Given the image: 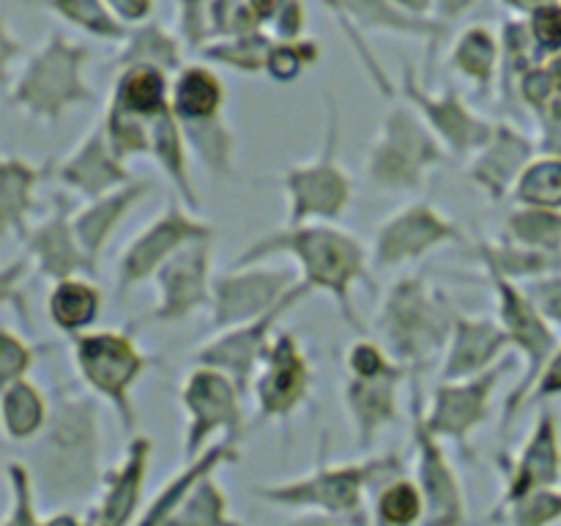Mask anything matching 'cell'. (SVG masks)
Wrapping results in <instances>:
<instances>
[{
  "instance_id": "1",
  "label": "cell",
  "mask_w": 561,
  "mask_h": 526,
  "mask_svg": "<svg viewBox=\"0 0 561 526\" xmlns=\"http://www.w3.org/2000/svg\"><path fill=\"white\" fill-rule=\"evenodd\" d=\"M279 255L294 258L301 283L332 296L343 321L365 338L367 329L356 312L351 290L356 283H373V255L359 236L337 228L334 222H310L296 225V228L285 225L283 230L252 241L244 252L233 258L230 268L261 266L268 258Z\"/></svg>"
},
{
  "instance_id": "2",
  "label": "cell",
  "mask_w": 561,
  "mask_h": 526,
  "mask_svg": "<svg viewBox=\"0 0 561 526\" xmlns=\"http://www.w3.org/2000/svg\"><path fill=\"white\" fill-rule=\"evenodd\" d=\"M38 438L31 471L42 502H80L102 485L107 471L102 466V425L93 395L71 387L53 392L49 422Z\"/></svg>"
},
{
  "instance_id": "3",
  "label": "cell",
  "mask_w": 561,
  "mask_h": 526,
  "mask_svg": "<svg viewBox=\"0 0 561 526\" xmlns=\"http://www.w3.org/2000/svg\"><path fill=\"white\" fill-rule=\"evenodd\" d=\"M405 474V458L400 449L387 455H373L359 464H327L321 458L316 469L305 477L272 485H255L250 493L272 507L307 510V513L332 515L356 526H373L367 515V491H376L392 477Z\"/></svg>"
},
{
  "instance_id": "4",
  "label": "cell",
  "mask_w": 561,
  "mask_h": 526,
  "mask_svg": "<svg viewBox=\"0 0 561 526\" xmlns=\"http://www.w3.org/2000/svg\"><path fill=\"white\" fill-rule=\"evenodd\" d=\"M455 310L422 274H405L389 285L376 316V334L383 351L405 370L422 373L442 348L447 351Z\"/></svg>"
},
{
  "instance_id": "5",
  "label": "cell",
  "mask_w": 561,
  "mask_h": 526,
  "mask_svg": "<svg viewBox=\"0 0 561 526\" xmlns=\"http://www.w3.org/2000/svg\"><path fill=\"white\" fill-rule=\"evenodd\" d=\"M88 60V44L66 36L64 31H49V36L27 53L25 64L5 88V99L31 118L58 124L75 107L96 102V91L85 77Z\"/></svg>"
},
{
  "instance_id": "6",
  "label": "cell",
  "mask_w": 561,
  "mask_h": 526,
  "mask_svg": "<svg viewBox=\"0 0 561 526\" xmlns=\"http://www.w3.org/2000/svg\"><path fill=\"white\" fill-rule=\"evenodd\" d=\"M71 356L91 395L110 403L126 436H137L140 420L131 392L151 367V356L142 354L135 334L126 329H91L71 338Z\"/></svg>"
},
{
  "instance_id": "7",
  "label": "cell",
  "mask_w": 561,
  "mask_h": 526,
  "mask_svg": "<svg viewBox=\"0 0 561 526\" xmlns=\"http://www.w3.org/2000/svg\"><path fill=\"white\" fill-rule=\"evenodd\" d=\"M449 162V151L411 104L392 107L365 159L370 184L389 192H420L427 173Z\"/></svg>"
},
{
  "instance_id": "8",
  "label": "cell",
  "mask_w": 561,
  "mask_h": 526,
  "mask_svg": "<svg viewBox=\"0 0 561 526\" xmlns=\"http://www.w3.org/2000/svg\"><path fill=\"white\" fill-rule=\"evenodd\" d=\"M283 190L288 195V225L337 222L354 201V181L340 164V110L327 96V129L321 151L312 162L294 164L283 173Z\"/></svg>"
},
{
  "instance_id": "9",
  "label": "cell",
  "mask_w": 561,
  "mask_h": 526,
  "mask_svg": "<svg viewBox=\"0 0 561 526\" xmlns=\"http://www.w3.org/2000/svg\"><path fill=\"white\" fill-rule=\"evenodd\" d=\"M488 283H491L493 294H496L499 323H502L504 332L513 340V348H518L526 356V376L504 398L502 433H507L515 416L524 411L537 378L542 376L546 365L557 356L561 345L557 332L551 329V321L537 310L535 301L526 296V290L518 283L502 277V274H488Z\"/></svg>"
},
{
  "instance_id": "10",
  "label": "cell",
  "mask_w": 561,
  "mask_h": 526,
  "mask_svg": "<svg viewBox=\"0 0 561 526\" xmlns=\"http://www.w3.org/2000/svg\"><path fill=\"white\" fill-rule=\"evenodd\" d=\"M409 414H411V442H414V460L420 491L425 496V521L422 526H469V507L460 477L453 460L447 458L442 438L425 422V392L422 376H409Z\"/></svg>"
},
{
  "instance_id": "11",
  "label": "cell",
  "mask_w": 561,
  "mask_h": 526,
  "mask_svg": "<svg viewBox=\"0 0 561 526\" xmlns=\"http://www.w3.org/2000/svg\"><path fill=\"white\" fill-rule=\"evenodd\" d=\"M316 290L310 285L299 283L283 301H279L274 310H268L266 316L255 318L250 323H241V327L222 329V332L214 334L211 340L195 348L192 362L197 367H211V370L225 373L230 381L239 387L241 395H247L255 384L257 370L263 365V356H266L268 345H272L274 334H277V323L283 321L288 312H294L296 307Z\"/></svg>"
},
{
  "instance_id": "12",
  "label": "cell",
  "mask_w": 561,
  "mask_h": 526,
  "mask_svg": "<svg viewBox=\"0 0 561 526\" xmlns=\"http://www.w3.org/2000/svg\"><path fill=\"white\" fill-rule=\"evenodd\" d=\"M181 405L186 411L184 460L201 458L217 433L236 442L244 433V395L225 373L192 367L181 384Z\"/></svg>"
},
{
  "instance_id": "13",
  "label": "cell",
  "mask_w": 561,
  "mask_h": 526,
  "mask_svg": "<svg viewBox=\"0 0 561 526\" xmlns=\"http://www.w3.org/2000/svg\"><path fill=\"white\" fill-rule=\"evenodd\" d=\"M400 96L405 104L416 110L427 129L442 140L449 157H474L491 142L496 124L482 118L474 107L463 99L458 88L447 85L438 93L431 85L416 80V69L411 64L403 66V80H400Z\"/></svg>"
},
{
  "instance_id": "14",
  "label": "cell",
  "mask_w": 561,
  "mask_h": 526,
  "mask_svg": "<svg viewBox=\"0 0 561 526\" xmlns=\"http://www.w3.org/2000/svg\"><path fill=\"white\" fill-rule=\"evenodd\" d=\"M217 236V228L206 219H197L184 203L170 201L164 211L153 222H148L135 239L126 244L118 258V296H126L142 285L146 279L157 277L159 268L170 261L179 250L192 241H208Z\"/></svg>"
},
{
  "instance_id": "15",
  "label": "cell",
  "mask_w": 561,
  "mask_h": 526,
  "mask_svg": "<svg viewBox=\"0 0 561 526\" xmlns=\"http://www.w3.org/2000/svg\"><path fill=\"white\" fill-rule=\"evenodd\" d=\"M515 365H518V356L510 351L499 365L480 373V376L463 378V381H438L425 409L427 427L438 438L458 444L463 458L471 460V433L491 416L493 392H496L504 373L515 370Z\"/></svg>"
},
{
  "instance_id": "16",
  "label": "cell",
  "mask_w": 561,
  "mask_h": 526,
  "mask_svg": "<svg viewBox=\"0 0 561 526\" xmlns=\"http://www.w3.org/2000/svg\"><path fill=\"white\" fill-rule=\"evenodd\" d=\"M312 381H316V373H312L310 356L301 348L299 334L285 332V329L274 334L252 384L257 425L288 422L310 395Z\"/></svg>"
},
{
  "instance_id": "17",
  "label": "cell",
  "mask_w": 561,
  "mask_h": 526,
  "mask_svg": "<svg viewBox=\"0 0 561 526\" xmlns=\"http://www.w3.org/2000/svg\"><path fill=\"white\" fill-rule=\"evenodd\" d=\"M460 241H466V233L453 217L438 211L427 201L409 203L378 228L370 250L373 266L400 268L405 263L422 261L438 247L460 244Z\"/></svg>"
},
{
  "instance_id": "18",
  "label": "cell",
  "mask_w": 561,
  "mask_h": 526,
  "mask_svg": "<svg viewBox=\"0 0 561 526\" xmlns=\"http://www.w3.org/2000/svg\"><path fill=\"white\" fill-rule=\"evenodd\" d=\"M301 283L299 268L288 266H247L228 268L214 277L211 323L217 332L241 327L266 316Z\"/></svg>"
},
{
  "instance_id": "19",
  "label": "cell",
  "mask_w": 561,
  "mask_h": 526,
  "mask_svg": "<svg viewBox=\"0 0 561 526\" xmlns=\"http://www.w3.org/2000/svg\"><path fill=\"white\" fill-rule=\"evenodd\" d=\"M211 241H192L175 252L157 272L153 283L159 288V305L151 312L153 323H179L197 310H211Z\"/></svg>"
},
{
  "instance_id": "20",
  "label": "cell",
  "mask_w": 561,
  "mask_h": 526,
  "mask_svg": "<svg viewBox=\"0 0 561 526\" xmlns=\"http://www.w3.org/2000/svg\"><path fill=\"white\" fill-rule=\"evenodd\" d=\"M496 469L502 477V496H499L496 507H507L540 488L559 485L561 447L553 411L546 409L537 416L529 442L518 455H496Z\"/></svg>"
},
{
  "instance_id": "21",
  "label": "cell",
  "mask_w": 561,
  "mask_h": 526,
  "mask_svg": "<svg viewBox=\"0 0 561 526\" xmlns=\"http://www.w3.org/2000/svg\"><path fill=\"white\" fill-rule=\"evenodd\" d=\"M53 179L91 203L126 186L129 181H135V175L126 168L124 159L113 151L102 121H96L93 129L77 142L75 151L53 164Z\"/></svg>"
},
{
  "instance_id": "22",
  "label": "cell",
  "mask_w": 561,
  "mask_h": 526,
  "mask_svg": "<svg viewBox=\"0 0 561 526\" xmlns=\"http://www.w3.org/2000/svg\"><path fill=\"white\" fill-rule=\"evenodd\" d=\"M25 255L49 283L91 274L96 277L75 233V201L64 192L53 195V214L25 239Z\"/></svg>"
},
{
  "instance_id": "23",
  "label": "cell",
  "mask_w": 561,
  "mask_h": 526,
  "mask_svg": "<svg viewBox=\"0 0 561 526\" xmlns=\"http://www.w3.org/2000/svg\"><path fill=\"white\" fill-rule=\"evenodd\" d=\"M537 159V142L510 121H499L491 142L474 153L466 168V179L485 192L491 203H504L513 197L515 184Z\"/></svg>"
},
{
  "instance_id": "24",
  "label": "cell",
  "mask_w": 561,
  "mask_h": 526,
  "mask_svg": "<svg viewBox=\"0 0 561 526\" xmlns=\"http://www.w3.org/2000/svg\"><path fill=\"white\" fill-rule=\"evenodd\" d=\"M153 442L148 436H131L118 466L107 469L102 482V496L93 507V526H135L140 521L142 493H146L148 466H151Z\"/></svg>"
},
{
  "instance_id": "25",
  "label": "cell",
  "mask_w": 561,
  "mask_h": 526,
  "mask_svg": "<svg viewBox=\"0 0 561 526\" xmlns=\"http://www.w3.org/2000/svg\"><path fill=\"white\" fill-rule=\"evenodd\" d=\"M513 351V340L499 318H471L458 312L447 351H444L442 381H463L480 376Z\"/></svg>"
},
{
  "instance_id": "26",
  "label": "cell",
  "mask_w": 561,
  "mask_h": 526,
  "mask_svg": "<svg viewBox=\"0 0 561 526\" xmlns=\"http://www.w3.org/2000/svg\"><path fill=\"white\" fill-rule=\"evenodd\" d=\"M409 376L411 370H405L403 365L370 378L354 376V373L345 376V411L354 420L356 444H359L362 453L373 447V442H376L383 427L398 420V387L409 381Z\"/></svg>"
},
{
  "instance_id": "27",
  "label": "cell",
  "mask_w": 561,
  "mask_h": 526,
  "mask_svg": "<svg viewBox=\"0 0 561 526\" xmlns=\"http://www.w3.org/2000/svg\"><path fill=\"white\" fill-rule=\"evenodd\" d=\"M151 192H153L151 181L135 179L126 186H121V190L110 192V195L77 208L75 233H77V241H80L82 252H85L88 263H91L93 274H99V258H102L104 247H107V241L113 239L118 225L126 219V214H129L137 203L146 201Z\"/></svg>"
},
{
  "instance_id": "28",
  "label": "cell",
  "mask_w": 561,
  "mask_h": 526,
  "mask_svg": "<svg viewBox=\"0 0 561 526\" xmlns=\"http://www.w3.org/2000/svg\"><path fill=\"white\" fill-rule=\"evenodd\" d=\"M241 460V447L236 438H222V442L211 444L201 458L186 460L184 469L179 474L170 477L162 488H159L157 496L151 499V504H146L140 521L135 526H164L170 521V515L186 502L192 491L201 485L206 477H214V471L222 469V466H233Z\"/></svg>"
},
{
  "instance_id": "29",
  "label": "cell",
  "mask_w": 561,
  "mask_h": 526,
  "mask_svg": "<svg viewBox=\"0 0 561 526\" xmlns=\"http://www.w3.org/2000/svg\"><path fill=\"white\" fill-rule=\"evenodd\" d=\"M447 66L474 88L477 96L488 99L493 88H499L502 38L485 22H471L449 44Z\"/></svg>"
},
{
  "instance_id": "30",
  "label": "cell",
  "mask_w": 561,
  "mask_h": 526,
  "mask_svg": "<svg viewBox=\"0 0 561 526\" xmlns=\"http://www.w3.org/2000/svg\"><path fill=\"white\" fill-rule=\"evenodd\" d=\"M137 66H153V69L168 71L170 77L179 75L186 66V47L179 33L157 20L129 27L118 53L110 60V71L115 77L126 69H137Z\"/></svg>"
},
{
  "instance_id": "31",
  "label": "cell",
  "mask_w": 561,
  "mask_h": 526,
  "mask_svg": "<svg viewBox=\"0 0 561 526\" xmlns=\"http://www.w3.org/2000/svg\"><path fill=\"white\" fill-rule=\"evenodd\" d=\"M343 5L348 11L351 22L362 33L381 31L409 38H422L427 44V64H433L436 49L442 47L449 33V25H444L436 16H414L400 9V5H394L392 0H343Z\"/></svg>"
},
{
  "instance_id": "32",
  "label": "cell",
  "mask_w": 561,
  "mask_h": 526,
  "mask_svg": "<svg viewBox=\"0 0 561 526\" xmlns=\"http://www.w3.org/2000/svg\"><path fill=\"white\" fill-rule=\"evenodd\" d=\"M107 102L124 110L126 115L151 124L153 118L173 110V77L153 66L126 69L113 77V91Z\"/></svg>"
},
{
  "instance_id": "33",
  "label": "cell",
  "mask_w": 561,
  "mask_h": 526,
  "mask_svg": "<svg viewBox=\"0 0 561 526\" xmlns=\"http://www.w3.org/2000/svg\"><path fill=\"white\" fill-rule=\"evenodd\" d=\"M44 168H36L27 159L5 153L0 164V219L5 233H14L25 241L31 236V214L36 211L33 190L42 181Z\"/></svg>"
},
{
  "instance_id": "34",
  "label": "cell",
  "mask_w": 561,
  "mask_h": 526,
  "mask_svg": "<svg viewBox=\"0 0 561 526\" xmlns=\"http://www.w3.org/2000/svg\"><path fill=\"white\" fill-rule=\"evenodd\" d=\"M225 82L208 64H186L173 77V110L181 124L190 121H208L222 115L225 110Z\"/></svg>"
},
{
  "instance_id": "35",
  "label": "cell",
  "mask_w": 561,
  "mask_h": 526,
  "mask_svg": "<svg viewBox=\"0 0 561 526\" xmlns=\"http://www.w3.org/2000/svg\"><path fill=\"white\" fill-rule=\"evenodd\" d=\"M47 312L55 329H60L69 338L82 332H91L102 312V290L96 283L85 277H69L53 283L47 296Z\"/></svg>"
},
{
  "instance_id": "36",
  "label": "cell",
  "mask_w": 561,
  "mask_h": 526,
  "mask_svg": "<svg viewBox=\"0 0 561 526\" xmlns=\"http://www.w3.org/2000/svg\"><path fill=\"white\" fill-rule=\"evenodd\" d=\"M0 416L9 442H31L44 433L49 422V400L27 378L5 384L0 395Z\"/></svg>"
},
{
  "instance_id": "37",
  "label": "cell",
  "mask_w": 561,
  "mask_h": 526,
  "mask_svg": "<svg viewBox=\"0 0 561 526\" xmlns=\"http://www.w3.org/2000/svg\"><path fill=\"white\" fill-rule=\"evenodd\" d=\"M20 3L49 11L60 22L77 27V31L96 38V42L121 44L129 33V27L115 20V14L107 9L104 0H20Z\"/></svg>"
},
{
  "instance_id": "38",
  "label": "cell",
  "mask_w": 561,
  "mask_h": 526,
  "mask_svg": "<svg viewBox=\"0 0 561 526\" xmlns=\"http://www.w3.org/2000/svg\"><path fill=\"white\" fill-rule=\"evenodd\" d=\"M502 236L513 244L526 250L546 252V255H561V214L551 208H510L504 217Z\"/></svg>"
},
{
  "instance_id": "39",
  "label": "cell",
  "mask_w": 561,
  "mask_h": 526,
  "mask_svg": "<svg viewBox=\"0 0 561 526\" xmlns=\"http://www.w3.org/2000/svg\"><path fill=\"white\" fill-rule=\"evenodd\" d=\"M184 126L186 146L190 151H195L201 157L203 168L214 175V179H233L236 164V137L230 132V126L225 124V115L208 121H190Z\"/></svg>"
},
{
  "instance_id": "40",
  "label": "cell",
  "mask_w": 561,
  "mask_h": 526,
  "mask_svg": "<svg viewBox=\"0 0 561 526\" xmlns=\"http://www.w3.org/2000/svg\"><path fill=\"white\" fill-rule=\"evenodd\" d=\"M274 47V36L266 31L244 33V36L233 38H217V42L206 44V47L197 53V58L203 64L225 66L230 71H239V75H263L266 71V58Z\"/></svg>"
},
{
  "instance_id": "41",
  "label": "cell",
  "mask_w": 561,
  "mask_h": 526,
  "mask_svg": "<svg viewBox=\"0 0 561 526\" xmlns=\"http://www.w3.org/2000/svg\"><path fill=\"white\" fill-rule=\"evenodd\" d=\"M425 496L420 482L400 474L376 488L373 499V526H422L425 521Z\"/></svg>"
},
{
  "instance_id": "42",
  "label": "cell",
  "mask_w": 561,
  "mask_h": 526,
  "mask_svg": "<svg viewBox=\"0 0 561 526\" xmlns=\"http://www.w3.org/2000/svg\"><path fill=\"white\" fill-rule=\"evenodd\" d=\"M513 203L529 208H561V157H540L524 170L515 184Z\"/></svg>"
},
{
  "instance_id": "43",
  "label": "cell",
  "mask_w": 561,
  "mask_h": 526,
  "mask_svg": "<svg viewBox=\"0 0 561 526\" xmlns=\"http://www.w3.org/2000/svg\"><path fill=\"white\" fill-rule=\"evenodd\" d=\"M236 518H230L228 496L222 485L214 482V477H206L195 491L186 496V502L170 515L164 526H233Z\"/></svg>"
},
{
  "instance_id": "44",
  "label": "cell",
  "mask_w": 561,
  "mask_h": 526,
  "mask_svg": "<svg viewBox=\"0 0 561 526\" xmlns=\"http://www.w3.org/2000/svg\"><path fill=\"white\" fill-rule=\"evenodd\" d=\"M561 521V491L553 488H540L507 507H493L488 515V524L502 526H557Z\"/></svg>"
},
{
  "instance_id": "45",
  "label": "cell",
  "mask_w": 561,
  "mask_h": 526,
  "mask_svg": "<svg viewBox=\"0 0 561 526\" xmlns=\"http://www.w3.org/2000/svg\"><path fill=\"white\" fill-rule=\"evenodd\" d=\"M323 5H327V9L334 14V20H337V27H340V31H343L345 42H348L351 47H354L356 58H359V64H362V69H365V75L370 77L373 88H376V91L381 93L383 99H394V96H398L400 88H394V80H392V77H389V71L383 69L381 60L376 58L373 47H370V44H367L365 33H362L359 27H356L354 22H351V16H348V11H345L343 0H323Z\"/></svg>"
},
{
  "instance_id": "46",
  "label": "cell",
  "mask_w": 561,
  "mask_h": 526,
  "mask_svg": "<svg viewBox=\"0 0 561 526\" xmlns=\"http://www.w3.org/2000/svg\"><path fill=\"white\" fill-rule=\"evenodd\" d=\"M104 132L110 137V146L118 153L124 162L135 157H151V124L148 121L135 118V115H126L124 110L113 107L107 102L102 115Z\"/></svg>"
},
{
  "instance_id": "47",
  "label": "cell",
  "mask_w": 561,
  "mask_h": 526,
  "mask_svg": "<svg viewBox=\"0 0 561 526\" xmlns=\"http://www.w3.org/2000/svg\"><path fill=\"white\" fill-rule=\"evenodd\" d=\"M321 60V44L316 38H296V42H277L266 58V75L274 82H296L307 69Z\"/></svg>"
},
{
  "instance_id": "48",
  "label": "cell",
  "mask_w": 561,
  "mask_h": 526,
  "mask_svg": "<svg viewBox=\"0 0 561 526\" xmlns=\"http://www.w3.org/2000/svg\"><path fill=\"white\" fill-rule=\"evenodd\" d=\"M5 477H9L11 491V510L5 515L3 526H44L47 518L38 515V491L36 480H33L31 466L22 460H9L5 466Z\"/></svg>"
},
{
  "instance_id": "49",
  "label": "cell",
  "mask_w": 561,
  "mask_h": 526,
  "mask_svg": "<svg viewBox=\"0 0 561 526\" xmlns=\"http://www.w3.org/2000/svg\"><path fill=\"white\" fill-rule=\"evenodd\" d=\"M175 25L184 42L186 53H201L206 44L214 42L211 27V0H173Z\"/></svg>"
},
{
  "instance_id": "50",
  "label": "cell",
  "mask_w": 561,
  "mask_h": 526,
  "mask_svg": "<svg viewBox=\"0 0 561 526\" xmlns=\"http://www.w3.org/2000/svg\"><path fill=\"white\" fill-rule=\"evenodd\" d=\"M211 27L214 42H217V38H233L263 31V22L255 14L252 0H211Z\"/></svg>"
},
{
  "instance_id": "51",
  "label": "cell",
  "mask_w": 561,
  "mask_h": 526,
  "mask_svg": "<svg viewBox=\"0 0 561 526\" xmlns=\"http://www.w3.org/2000/svg\"><path fill=\"white\" fill-rule=\"evenodd\" d=\"M38 348L31 345L27 340H22L14 329H3V340H0V381L14 384L20 378L27 376V370L36 362Z\"/></svg>"
},
{
  "instance_id": "52",
  "label": "cell",
  "mask_w": 561,
  "mask_h": 526,
  "mask_svg": "<svg viewBox=\"0 0 561 526\" xmlns=\"http://www.w3.org/2000/svg\"><path fill=\"white\" fill-rule=\"evenodd\" d=\"M531 27V38L537 44V53L542 60L553 58L561 53V0L546 9L535 11L531 16H526Z\"/></svg>"
},
{
  "instance_id": "53",
  "label": "cell",
  "mask_w": 561,
  "mask_h": 526,
  "mask_svg": "<svg viewBox=\"0 0 561 526\" xmlns=\"http://www.w3.org/2000/svg\"><path fill=\"white\" fill-rule=\"evenodd\" d=\"M518 285L526 290V296L535 301V307L548 321L561 327V274H546V277L526 279V283Z\"/></svg>"
},
{
  "instance_id": "54",
  "label": "cell",
  "mask_w": 561,
  "mask_h": 526,
  "mask_svg": "<svg viewBox=\"0 0 561 526\" xmlns=\"http://www.w3.org/2000/svg\"><path fill=\"white\" fill-rule=\"evenodd\" d=\"M305 25H307V5L305 0H285L283 9L277 11L272 27V36L277 42H296V38H305Z\"/></svg>"
},
{
  "instance_id": "55",
  "label": "cell",
  "mask_w": 561,
  "mask_h": 526,
  "mask_svg": "<svg viewBox=\"0 0 561 526\" xmlns=\"http://www.w3.org/2000/svg\"><path fill=\"white\" fill-rule=\"evenodd\" d=\"M22 58H27L25 44H22V38L14 36V31H11L9 22H3V36H0V75H3L5 88L11 85V80H14L16 60H20V66L25 64Z\"/></svg>"
},
{
  "instance_id": "56",
  "label": "cell",
  "mask_w": 561,
  "mask_h": 526,
  "mask_svg": "<svg viewBox=\"0 0 561 526\" xmlns=\"http://www.w3.org/2000/svg\"><path fill=\"white\" fill-rule=\"evenodd\" d=\"M104 3L113 11L115 20L124 22L126 27L142 25V22L151 20L153 11H157V0H104Z\"/></svg>"
},
{
  "instance_id": "57",
  "label": "cell",
  "mask_w": 561,
  "mask_h": 526,
  "mask_svg": "<svg viewBox=\"0 0 561 526\" xmlns=\"http://www.w3.org/2000/svg\"><path fill=\"white\" fill-rule=\"evenodd\" d=\"M559 392H561V348L557 351V356L548 362L546 370H542V376L537 378V384H535V389H531L526 405L546 403L548 398H557ZM526 405H524V409H526Z\"/></svg>"
},
{
  "instance_id": "58",
  "label": "cell",
  "mask_w": 561,
  "mask_h": 526,
  "mask_svg": "<svg viewBox=\"0 0 561 526\" xmlns=\"http://www.w3.org/2000/svg\"><path fill=\"white\" fill-rule=\"evenodd\" d=\"M477 5V0H436V9H433V16L442 20L444 25H453L455 20L469 14Z\"/></svg>"
},
{
  "instance_id": "59",
  "label": "cell",
  "mask_w": 561,
  "mask_h": 526,
  "mask_svg": "<svg viewBox=\"0 0 561 526\" xmlns=\"http://www.w3.org/2000/svg\"><path fill=\"white\" fill-rule=\"evenodd\" d=\"M499 3H502L513 16H531L535 11L559 3V0H499Z\"/></svg>"
},
{
  "instance_id": "60",
  "label": "cell",
  "mask_w": 561,
  "mask_h": 526,
  "mask_svg": "<svg viewBox=\"0 0 561 526\" xmlns=\"http://www.w3.org/2000/svg\"><path fill=\"white\" fill-rule=\"evenodd\" d=\"M288 526H356V524H351V521H343V518H332V515L307 513L301 515V518L290 521Z\"/></svg>"
},
{
  "instance_id": "61",
  "label": "cell",
  "mask_w": 561,
  "mask_h": 526,
  "mask_svg": "<svg viewBox=\"0 0 561 526\" xmlns=\"http://www.w3.org/2000/svg\"><path fill=\"white\" fill-rule=\"evenodd\" d=\"M44 526H93V518L91 515H88V518H80V515L71 513V510H58V513L49 515Z\"/></svg>"
},
{
  "instance_id": "62",
  "label": "cell",
  "mask_w": 561,
  "mask_h": 526,
  "mask_svg": "<svg viewBox=\"0 0 561 526\" xmlns=\"http://www.w3.org/2000/svg\"><path fill=\"white\" fill-rule=\"evenodd\" d=\"M392 3L414 16H433V9H436V0H392Z\"/></svg>"
},
{
  "instance_id": "63",
  "label": "cell",
  "mask_w": 561,
  "mask_h": 526,
  "mask_svg": "<svg viewBox=\"0 0 561 526\" xmlns=\"http://www.w3.org/2000/svg\"><path fill=\"white\" fill-rule=\"evenodd\" d=\"M233 526H244V524H239V521H236V524Z\"/></svg>"
}]
</instances>
